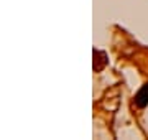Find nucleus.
I'll list each match as a JSON object with an SVG mask.
<instances>
[{"mask_svg": "<svg viewBox=\"0 0 148 140\" xmlns=\"http://www.w3.org/2000/svg\"><path fill=\"white\" fill-rule=\"evenodd\" d=\"M135 104H137V107H145V106H148V82L145 86H142V89L137 92Z\"/></svg>", "mask_w": 148, "mask_h": 140, "instance_id": "1", "label": "nucleus"}, {"mask_svg": "<svg viewBox=\"0 0 148 140\" xmlns=\"http://www.w3.org/2000/svg\"><path fill=\"white\" fill-rule=\"evenodd\" d=\"M106 65H107L106 53L94 49V69L95 71H101V69H104V68H106Z\"/></svg>", "mask_w": 148, "mask_h": 140, "instance_id": "2", "label": "nucleus"}]
</instances>
